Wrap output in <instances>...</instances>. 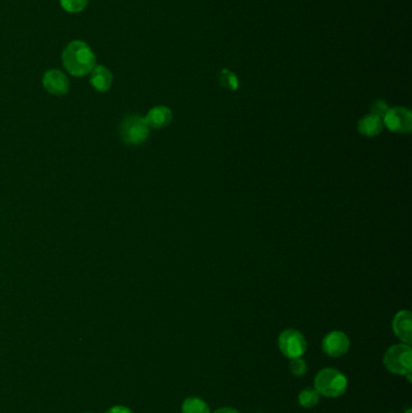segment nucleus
Listing matches in <instances>:
<instances>
[{"instance_id": "f257e3e1", "label": "nucleus", "mask_w": 412, "mask_h": 413, "mask_svg": "<svg viewBox=\"0 0 412 413\" xmlns=\"http://www.w3.org/2000/svg\"><path fill=\"white\" fill-rule=\"evenodd\" d=\"M62 63L71 75L82 77L93 71L97 66V59L95 53L85 42L74 40L63 50Z\"/></svg>"}, {"instance_id": "6e6552de", "label": "nucleus", "mask_w": 412, "mask_h": 413, "mask_svg": "<svg viewBox=\"0 0 412 413\" xmlns=\"http://www.w3.org/2000/svg\"><path fill=\"white\" fill-rule=\"evenodd\" d=\"M43 85L53 95H66L69 92V79L58 69H50L43 76Z\"/></svg>"}, {"instance_id": "4be33fe9", "label": "nucleus", "mask_w": 412, "mask_h": 413, "mask_svg": "<svg viewBox=\"0 0 412 413\" xmlns=\"http://www.w3.org/2000/svg\"><path fill=\"white\" fill-rule=\"evenodd\" d=\"M84 413H92V412H84Z\"/></svg>"}, {"instance_id": "20e7f679", "label": "nucleus", "mask_w": 412, "mask_h": 413, "mask_svg": "<svg viewBox=\"0 0 412 413\" xmlns=\"http://www.w3.org/2000/svg\"><path fill=\"white\" fill-rule=\"evenodd\" d=\"M384 364L395 375L405 376L412 372V349L410 345H394L384 353Z\"/></svg>"}, {"instance_id": "aec40b11", "label": "nucleus", "mask_w": 412, "mask_h": 413, "mask_svg": "<svg viewBox=\"0 0 412 413\" xmlns=\"http://www.w3.org/2000/svg\"><path fill=\"white\" fill-rule=\"evenodd\" d=\"M214 413H241L238 410L233 409V407H222V409L217 410Z\"/></svg>"}, {"instance_id": "6ab92c4d", "label": "nucleus", "mask_w": 412, "mask_h": 413, "mask_svg": "<svg viewBox=\"0 0 412 413\" xmlns=\"http://www.w3.org/2000/svg\"><path fill=\"white\" fill-rule=\"evenodd\" d=\"M105 413H133L131 409H128L127 406L123 405H115L109 410H107Z\"/></svg>"}, {"instance_id": "dca6fc26", "label": "nucleus", "mask_w": 412, "mask_h": 413, "mask_svg": "<svg viewBox=\"0 0 412 413\" xmlns=\"http://www.w3.org/2000/svg\"><path fill=\"white\" fill-rule=\"evenodd\" d=\"M90 0H60L61 6L64 11L69 14H78L82 10L86 9Z\"/></svg>"}, {"instance_id": "1a4fd4ad", "label": "nucleus", "mask_w": 412, "mask_h": 413, "mask_svg": "<svg viewBox=\"0 0 412 413\" xmlns=\"http://www.w3.org/2000/svg\"><path fill=\"white\" fill-rule=\"evenodd\" d=\"M393 331L395 336L405 343L411 345L412 341V317L410 311H400L393 319Z\"/></svg>"}, {"instance_id": "f03ea898", "label": "nucleus", "mask_w": 412, "mask_h": 413, "mask_svg": "<svg viewBox=\"0 0 412 413\" xmlns=\"http://www.w3.org/2000/svg\"><path fill=\"white\" fill-rule=\"evenodd\" d=\"M346 376L335 369H323L314 378V389L327 398H339L346 393Z\"/></svg>"}, {"instance_id": "9d476101", "label": "nucleus", "mask_w": 412, "mask_h": 413, "mask_svg": "<svg viewBox=\"0 0 412 413\" xmlns=\"http://www.w3.org/2000/svg\"><path fill=\"white\" fill-rule=\"evenodd\" d=\"M172 120H173V113L168 107L165 105L154 107L147 111L145 116L147 126L154 129H165L171 124Z\"/></svg>"}, {"instance_id": "f3484780", "label": "nucleus", "mask_w": 412, "mask_h": 413, "mask_svg": "<svg viewBox=\"0 0 412 413\" xmlns=\"http://www.w3.org/2000/svg\"><path fill=\"white\" fill-rule=\"evenodd\" d=\"M289 369L293 375L301 377L307 371V364L301 358H294V359H290Z\"/></svg>"}, {"instance_id": "423d86ee", "label": "nucleus", "mask_w": 412, "mask_h": 413, "mask_svg": "<svg viewBox=\"0 0 412 413\" xmlns=\"http://www.w3.org/2000/svg\"><path fill=\"white\" fill-rule=\"evenodd\" d=\"M384 126L393 134H410L412 129V113L405 107L389 108L382 118Z\"/></svg>"}, {"instance_id": "9b49d317", "label": "nucleus", "mask_w": 412, "mask_h": 413, "mask_svg": "<svg viewBox=\"0 0 412 413\" xmlns=\"http://www.w3.org/2000/svg\"><path fill=\"white\" fill-rule=\"evenodd\" d=\"M90 84L98 92H107L113 85V74L105 66H96L90 73Z\"/></svg>"}, {"instance_id": "4468645a", "label": "nucleus", "mask_w": 412, "mask_h": 413, "mask_svg": "<svg viewBox=\"0 0 412 413\" xmlns=\"http://www.w3.org/2000/svg\"><path fill=\"white\" fill-rule=\"evenodd\" d=\"M219 84L223 86L224 89L229 91H237L240 87V80L236 74L228 68H224L220 71L218 75Z\"/></svg>"}, {"instance_id": "f8f14e48", "label": "nucleus", "mask_w": 412, "mask_h": 413, "mask_svg": "<svg viewBox=\"0 0 412 413\" xmlns=\"http://www.w3.org/2000/svg\"><path fill=\"white\" fill-rule=\"evenodd\" d=\"M384 129V121L377 115H365L358 122V132L365 137H376Z\"/></svg>"}, {"instance_id": "39448f33", "label": "nucleus", "mask_w": 412, "mask_h": 413, "mask_svg": "<svg viewBox=\"0 0 412 413\" xmlns=\"http://www.w3.org/2000/svg\"><path fill=\"white\" fill-rule=\"evenodd\" d=\"M278 347L283 356L294 359L301 358L305 354L307 349V341L298 330L287 329L278 338Z\"/></svg>"}, {"instance_id": "7ed1b4c3", "label": "nucleus", "mask_w": 412, "mask_h": 413, "mask_svg": "<svg viewBox=\"0 0 412 413\" xmlns=\"http://www.w3.org/2000/svg\"><path fill=\"white\" fill-rule=\"evenodd\" d=\"M120 137L128 145H141L147 142L150 134L145 118L141 115L131 114L123 118L120 125Z\"/></svg>"}, {"instance_id": "0eeeda50", "label": "nucleus", "mask_w": 412, "mask_h": 413, "mask_svg": "<svg viewBox=\"0 0 412 413\" xmlns=\"http://www.w3.org/2000/svg\"><path fill=\"white\" fill-rule=\"evenodd\" d=\"M350 345L351 342L346 333L342 331H332L323 338L322 348L323 351L328 356L339 358L346 354L350 349Z\"/></svg>"}, {"instance_id": "412c9836", "label": "nucleus", "mask_w": 412, "mask_h": 413, "mask_svg": "<svg viewBox=\"0 0 412 413\" xmlns=\"http://www.w3.org/2000/svg\"><path fill=\"white\" fill-rule=\"evenodd\" d=\"M404 413H412V410L411 409L406 410V411H405V412H404Z\"/></svg>"}, {"instance_id": "ddd939ff", "label": "nucleus", "mask_w": 412, "mask_h": 413, "mask_svg": "<svg viewBox=\"0 0 412 413\" xmlns=\"http://www.w3.org/2000/svg\"><path fill=\"white\" fill-rule=\"evenodd\" d=\"M181 413H211V410L204 400L190 396L181 405Z\"/></svg>"}, {"instance_id": "2eb2a0df", "label": "nucleus", "mask_w": 412, "mask_h": 413, "mask_svg": "<svg viewBox=\"0 0 412 413\" xmlns=\"http://www.w3.org/2000/svg\"><path fill=\"white\" fill-rule=\"evenodd\" d=\"M321 394L316 389H305L298 395V403L305 409H313L319 404Z\"/></svg>"}, {"instance_id": "a211bd4d", "label": "nucleus", "mask_w": 412, "mask_h": 413, "mask_svg": "<svg viewBox=\"0 0 412 413\" xmlns=\"http://www.w3.org/2000/svg\"><path fill=\"white\" fill-rule=\"evenodd\" d=\"M388 109V104L382 100H375V102H373L371 105H370V111H371V114L377 115L381 119L384 118V114L387 113V110Z\"/></svg>"}]
</instances>
